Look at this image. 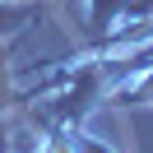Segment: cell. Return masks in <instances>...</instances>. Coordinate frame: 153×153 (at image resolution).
Wrapping results in <instances>:
<instances>
[{
    "label": "cell",
    "mask_w": 153,
    "mask_h": 153,
    "mask_svg": "<svg viewBox=\"0 0 153 153\" xmlns=\"http://www.w3.org/2000/svg\"><path fill=\"white\" fill-rule=\"evenodd\" d=\"M37 19H42V5L33 0H0V37H14Z\"/></svg>",
    "instance_id": "cell-1"
},
{
    "label": "cell",
    "mask_w": 153,
    "mask_h": 153,
    "mask_svg": "<svg viewBox=\"0 0 153 153\" xmlns=\"http://www.w3.org/2000/svg\"><path fill=\"white\" fill-rule=\"evenodd\" d=\"M5 107H10V70L0 60V116H5Z\"/></svg>",
    "instance_id": "cell-2"
}]
</instances>
